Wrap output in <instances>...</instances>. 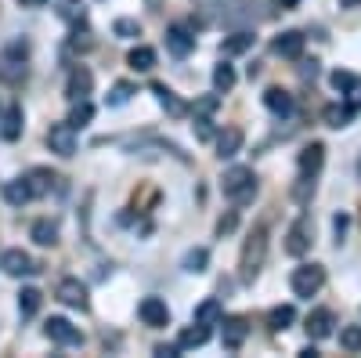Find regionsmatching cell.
Returning a JSON list of instances; mask_svg holds the SVG:
<instances>
[{
  "mask_svg": "<svg viewBox=\"0 0 361 358\" xmlns=\"http://www.w3.org/2000/svg\"><path fill=\"white\" fill-rule=\"evenodd\" d=\"M18 4H22V8H40L44 0H18Z\"/></svg>",
  "mask_w": 361,
  "mask_h": 358,
  "instance_id": "cell-42",
  "label": "cell"
},
{
  "mask_svg": "<svg viewBox=\"0 0 361 358\" xmlns=\"http://www.w3.org/2000/svg\"><path fill=\"white\" fill-rule=\"evenodd\" d=\"M214 87H217L221 95H228L231 87H235V69H231L228 62H221V66L214 69Z\"/></svg>",
  "mask_w": 361,
  "mask_h": 358,
  "instance_id": "cell-32",
  "label": "cell"
},
{
  "mask_svg": "<svg viewBox=\"0 0 361 358\" xmlns=\"http://www.w3.org/2000/svg\"><path fill=\"white\" fill-rule=\"evenodd\" d=\"M112 33L123 37V40H134V37H141V22H134V18H116V22H112Z\"/></svg>",
  "mask_w": 361,
  "mask_h": 358,
  "instance_id": "cell-33",
  "label": "cell"
},
{
  "mask_svg": "<svg viewBox=\"0 0 361 358\" xmlns=\"http://www.w3.org/2000/svg\"><path fill=\"white\" fill-rule=\"evenodd\" d=\"M44 333H47V340H54V344H62V347H76V344H83V333L76 330V326L69 322V318H47V326H44Z\"/></svg>",
  "mask_w": 361,
  "mask_h": 358,
  "instance_id": "cell-4",
  "label": "cell"
},
{
  "mask_svg": "<svg viewBox=\"0 0 361 358\" xmlns=\"http://www.w3.org/2000/svg\"><path fill=\"white\" fill-rule=\"evenodd\" d=\"M40 301H44V293L40 290H33V286H25L22 293H18V311L29 318V315H37L40 311Z\"/></svg>",
  "mask_w": 361,
  "mask_h": 358,
  "instance_id": "cell-27",
  "label": "cell"
},
{
  "mask_svg": "<svg viewBox=\"0 0 361 358\" xmlns=\"http://www.w3.org/2000/svg\"><path fill=\"white\" fill-rule=\"evenodd\" d=\"M282 4H286V8H296V0H282Z\"/></svg>",
  "mask_w": 361,
  "mask_h": 358,
  "instance_id": "cell-43",
  "label": "cell"
},
{
  "mask_svg": "<svg viewBox=\"0 0 361 358\" xmlns=\"http://www.w3.org/2000/svg\"><path fill=\"white\" fill-rule=\"evenodd\" d=\"M300 73H304V76H311V80H314V76H318V66H314V62H304V69H300Z\"/></svg>",
  "mask_w": 361,
  "mask_h": 358,
  "instance_id": "cell-41",
  "label": "cell"
},
{
  "mask_svg": "<svg viewBox=\"0 0 361 358\" xmlns=\"http://www.w3.org/2000/svg\"><path fill=\"white\" fill-rule=\"evenodd\" d=\"M206 261H209V253L199 246V250H188L185 253V272H206Z\"/></svg>",
  "mask_w": 361,
  "mask_h": 358,
  "instance_id": "cell-36",
  "label": "cell"
},
{
  "mask_svg": "<svg viewBox=\"0 0 361 358\" xmlns=\"http://www.w3.org/2000/svg\"><path fill=\"white\" fill-rule=\"evenodd\" d=\"M90 119H94V105H90L87 98H80V102H73V112H69V127H76V131H83Z\"/></svg>",
  "mask_w": 361,
  "mask_h": 358,
  "instance_id": "cell-25",
  "label": "cell"
},
{
  "mask_svg": "<svg viewBox=\"0 0 361 358\" xmlns=\"http://www.w3.org/2000/svg\"><path fill=\"white\" fill-rule=\"evenodd\" d=\"M166 47H170V54H177V58H188V54L195 51V37L188 33L185 25H170V29H166Z\"/></svg>",
  "mask_w": 361,
  "mask_h": 358,
  "instance_id": "cell-10",
  "label": "cell"
},
{
  "mask_svg": "<svg viewBox=\"0 0 361 358\" xmlns=\"http://www.w3.org/2000/svg\"><path fill=\"white\" fill-rule=\"evenodd\" d=\"M221 301H202L199 308H195V322H202V326H217L221 322Z\"/></svg>",
  "mask_w": 361,
  "mask_h": 358,
  "instance_id": "cell-29",
  "label": "cell"
},
{
  "mask_svg": "<svg viewBox=\"0 0 361 358\" xmlns=\"http://www.w3.org/2000/svg\"><path fill=\"white\" fill-rule=\"evenodd\" d=\"M177 351H180V347H166V344H163V347H156V354H159V358H177Z\"/></svg>",
  "mask_w": 361,
  "mask_h": 358,
  "instance_id": "cell-40",
  "label": "cell"
},
{
  "mask_svg": "<svg viewBox=\"0 0 361 358\" xmlns=\"http://www.w3.org/2000/svg\"><path fill=\"white\" fill-rule=\"evenodd\" d=\"M130 95H134V83H127V80H123V83H116L112 91H109V105H112V109H116V105H127Z\"/></svg>",
  "mask_w": 361,
  "mask_h": 358,
  "instance_id": "cell-35",
  "label": "cell"
},
{
  "mask_svg": "<svg viewBox=\"0 0 361 358\" xmlns=\"http://www.w3.org/2000/svg\"><path fill=\"white\" fill-rule=\"evenodd\" d=\"M250 47H253V33H235V37H228V40L221 44L224 54H243V51H250Z\"/></svg>",
  "mask_w": 361,
  "mask_h": 358,
  "instance_id": "cell-31",
  "label": "cell"
},
{
  "mask_svg": "<svg viewBox=\"0 0 361 358\" xmlns=\"http://www.w3.org/2000/svg\"><path fill=\"white\" fill-rule=\"evenodd\" d=\"M137 315H141L145 326H152V330H159V326L170 322V308H166L163 297H145V301L137 304Z\"/></svg>",
  "mask_w": 361,
  "mask_h": 358,
  "instance_id": "cell-7",
  "label": "cell"
},
{
  "mask_svg": "<svg viewBox=\"0 0 361 358\" xmlns=\"http://www.w3.org/2000/svg\"><path fill=\"white\" fill-rule=\"evenodd\" d=\"M47 148L58 156H73L76 153V127H69V119L66 124H54L47 131Z\"/></svg>",
  "mask_w": 361,
  "mask_h": 358,
  "instance_id": "cell-6",
  "label": "cell"
},
{
  "mask_svg": "<svg viewBox=\"0 0 361 358\" xmlns=\"http://www.w3.org/2000/svg\"><path fill=\"white\" fill-rule=\"evenodd\" d=\"M224 347H231V351H238L243 347V340H246V333H250V326H246V318H224Z\"/></svg>",
  "mask_w": 361,
  "mask_h": 358,
  "instance_id": "cell-15",
  "label": "cell"
},
{
  "mask_svg": "<svg viewBox=\"0 0 361 358\" xmlns=\"http://www.w3.org/2000/svg\"><path fill=\"white\" fill-rule=\"evenodd\" d=\"M311 250V221L307 217H296L293 228L286 232V253L289 257H304Z\"/></svg>",
  "mask_w": 361,
  "mask_h": 358,
  "instance_id": "cell-5",
  "label": "cell"
},
{
  "mask_svg": "<svg viewBox=\"0 0 361 358\" xmlns=\"http://www.w3.org/2000/svg\"><path fill=\"white\" fill-rule=\"evenodd\" d=\"M357 174H361V160H357Z\"/></svg>",
  "mask_w": 361,
  "mask_h": 358,
  "instance_id": "cell-44",
  "label": "cell"
},
{
  "mask_svg": "<svg viewBox=\"0 0 361 358\" xmlns=\"http://www.w3.org/2000/svg\"><path fill=\"white\" fill-rule=\"evenodd\" d=\"M350 116H354V105H350V102H343V105H325V112H322L325 127H336V131L350 124Z\"/></svg>",
  "mask_w": 361,
  "mask_h": 358,
  "instance_id": "cell-18",
  "label": "cell"
},
{
  "mask_svg": "<svg viewBox=\"0 0 361 358\" xmlns=\"http://www.w3.org/2000/svg\"><path fill=\"white\" fill-rule=\"evenodd\" d=\"M58 301H62L66 308H76V311H87V286L80 279H62L58 282Z\"/></svg>",
  "mask_w": 361,
  "mask_h": 358,
  "instance_id": "cell-8",
  "label": "cell"
},
{
  "mask_svg": "<svg viewBox=\"0 0 361 358\" xmlns=\"http://www.w3.org/2000/svg\"><path fill=\"white\" fill-rule=\"evenodd\" d=\"M307 337L311 340H325V337H333V311L329 308H318L307 315Z\"/></svg>",
  "mask_w": 361,
  "mask_h": 358,
  "instance_id": "cell-12",
  "label": "cell"
},
{
  "mask_svg": "<svg viewBox=\"0 0 361 358\" xmlns=\"http://www.w3.org/2000/svg\"><path fill=\"white\" fill-rule=\"evenodd\" d=\"M152 95L159 98V105H163V109H166L170 116H185V112H188V105L180 102V98H177V95L170 91L166 83H152Z\"/></svg>",
  "mask_w": 361,
  "mask_h": 358,
  "instance_id": "cell-16",
  "label": "cell"
},
{
  "mask_svg": "<svg viewBox=\"0 0 361 358\" xmlns=\"http://www.w3.org/2000/svg\"><path fill=\"white\" fill-rule=\"evenodd\" d=\"M271 47H275V54H282V58H300L304 54V37L300 33H282Z\"/></svg>",
  "mask_w": 361,
  "mask_h": 358,
  "instance_id": "cell-19",
  "label": "cell"
},
{
  "mask_svg": "<svg viewBox=\"0 0 361 358\" xmlns=\"http://www.w3.org/2000/svg\"><path fill=\"white\" fill-rule=\"evenodd\" d=\"M206 340H209V326L195 322V326H188V330H180V337H177V347H202Z\"/></svg>",
  "mask_w": 361,
  "mask_h": 358,
  "instance_id": "cell-22",
  "label": "cell"
},
{
  "mask_svg": "<svg viewBox=\"0 0 361 358\" xmlns=\"http://www.w3.org/2000/svg\"><path fill=\"white\" fill-rule=\"evenodd\" d=\"M231 228H235V214H228V217H221V225H217V232H221V235H228Z\"/></svg>",
  "mask_w": 361,
  "mask_h": 358,
  "instance_id": "cell-39",
  "label": "cell"
},
{
  "mask_svg": "<svg viewBox=\"0 0 361 358\" xmlns=\"http://www.w3.org/2000/svg\"><path fill=\"white\" fill-rule=\"evenodd\" d=\"M90 87H94V76H90V69H87V66H76V69L69 73L66 95H69V102H80V98L90 95Z\"/></svg>",
  "mask_w": 361,
  "mask_h": 358,
  "instance_id": "cell-11",
  "label": "cell"
},
{
  "mask_svg": "<svg viewBox=\"0 0 361 358\" xmlns=\"http://www.w3.org/2000/svg\"><path fill=\"white\" fill-rule=\"evenodd\" d=\"M29 235H33V243H40V246H54L58 243V225L54 221H37L33 228H29Z\"/></svg>",
  "mask_w": 361,
  "mask_h": 358,
  "instance_id": "cell-26",
  "label": "cell"
},
{
  "mask_svg": "<svg viewBox=\"0 0 361 358\" xmlns=\"http://www.w3.org/2000/svg\"><path fill=\"white\" fill-rule=\"evenodd\" d=\"M322 160H325V148L314 141V145H307L304 153H300V174L304 177H314L318 174V167H322Z\"/></svg>",
  "mask_w": 361,
  "mask_h": 358,
  "instance_id": "cell-17",
  "label": "cell"
},
{
  "mask_svg": "<svg viewBox=\"0 0 361 358\" xmlns=\"http://www.w3.org/2000/svg\"><path fill=\"white\" fill-rule=\"evenodd\" d=\"M293 293L296 297H314L322 286H325V268L322 264H304V268H296L293 279H289Z\"/></svg>",
  "mask_w": 361,
  "mask_h": 358,
  "instance_id": "cell-3",
  "label": "cell"
},
{
  "mask_svg": "<svg viewBox=\"0 0 361 358\" xmlns=\"http://www.w3.org/2000/svg\"><path fill=\"white\" fill-rule=\"evenodd\" d=\"M18 134H22V109L11 105L8 116H4V127H0V138H4V141H15Z\"/></svg>",
  "mask_w": 361,
  "mask_h": 358,
  "instance_id": "cell-28",
  "label": "cell"
},
{
  "mask_svg": "<svg viewBox=\"0 0 361 358\" xmlns=\"http://www.w3.org/2000/svg\"><path fill=\"white\" fill-rule=\"evenodd\" d=\"M127 66L137 69V73H152V69H156V51H152V47H145V44L134 47V51L127 54Z\"/></svg>",
  "mask_w": 361,
  "mask_h": 358,
  "instance_id": "cell-21",
  "label": "cell"
},
{
  "mask_svg": "<svg viewBox=\"0 0 361 358\" xmlns=\"http://www.w3.org/2000/svg\"><path fill=\"white\" fill-rule=\"evenodd\" d=\"M238 148H243V131H238V127H224L217 134V156L221 160H231Z\"/></svg>",
  "mask_w": 361,
  "mask_h": 358,
  "instance_id": "cell-14",
  "label": "cell"
},
{
  "mask_svg": "<svg viewBox=\"0 0 361 358\" xmlns=\"http://www.w3.org/2000/svg\"><path fill=\"white\" fill-rule=\"evenodd\" d=\"M296 322V311H293V304H279V308H271L267 311V326H271V330H289V326Z\"/></svg>",
  "mask_w": 361,
  "mask_h": 358,
  "instance_id": "cell-23",
  "label": "cell"
},
{
  "mask_svg": "<svg viewBox=\"0 0 361 358\" xmlns=\"http://www.w3.org/2000/svg\"><path fill=\"white\" fill-rule=\"evenodd\" d=\"M340 347H343V351H350V354H354V351H361V326H347V330L340 333Z\"/></svg>",
  "mask_w": 361,
  "mask_h": 358,
  "instance_id": "cell-34",
  "label": "cell"
},
{
  "mask_svg": "<svg viewBox=\"0 0 361 358\" xmlns=\"http://www.w3.org/2000/svg\"><path fill=\"white\" fill-rule=\"evenodd\" d=\"M214 109H217V98H214V95H209V98H202V102H195V116H209Z\"/></svg>",
  "mask_w": 361,
  "mask_h": 358,
  "instance_id": "cell-37",
  "label": "cell"
},
{
  "mask_svg": "<svg viewBox=\"0 0 361 358\" xmlns=\"http://www.w3.org/2000/svg\"><path fill=\"white\" fill-rule=\"evenodd\" d=\"M4 199H8L11 206H25L29 199H33V189H29L25 177H15V181L4 185Z\"/></svg>",
  "mask_w": 361,
  "mask_h": 358,
  "instance_id": "cell-20",
  "label": "cell"
},
{
  "mask_svg": "<svg viewBox=\"0 0 361 358\" xmlns=\"http://www.w3.org/2000/svg\"><path fill=\"white\" fill-rule=\"evenodd\" d=\"M264 105L275 112V116H282V119L293 116V95L282 91V87H267V91H264Z\"/></svg>",
  "mask_w": 361,
  "mask_h": 358,
  "instance_id": "cell-13",
  "label": "cell"
},
{
  "mask_svg": "<svg viewBox=\"0 0 361 358\" xmlns=\"http://www.w3.org/2000/svg\"><path fill=\"white\" fill-rule=\"evenodd\" d=\"M224 196L231 199V203H250L253 196H257V177H253V170L250 167H231L228 174H224Z\"/></svg>",
  "mask_w": 361,
  "mask_h": 358,
  "instance_id": "cell-2",
  "label": "cell"
},
{
  "mask_svg": "<svg viewBox=\"0 0 361 358\" xmlns=\"http://www.w3.org/2000/svg\"><path fill=\"white\" fill-rule=\"evenodd\" d=\"M264 257H267V228H253V235L243 243V257H238V268H243V282H253L264 268Z\"/></svg>",
  "mask_w": 361,
  "mask_h": 358,
  "instance_id": "cell-1",
  "label": "cell"
},
{
  "mask_svg": "<svg viewBox=\"0 0 361 358\" xmlns=\"http://www.w3.org/2000/svg\"><path fill=\"white\" fill-rule=\"evenodd\" d=\"M25 181H29V189H33V196H47L51 185H54V174L44 170V167H37V170H29V174H25Z\"/></svg>",
  "mask_w": 361,
  "mask_h": 358,
  "instance_id": "cell-24",
  "label": "cell"
},
{
  "mask_svg": "<svg viewBox=\"0 0 361 358\" xmlns=\"http://www.w3.org/2000/svg\"><path fill=\"white\" fill-rule=\"evenodd\" d=\"M347 214H336V221H333V228H336V243H343V235H347Z\"/></svg>",
  "mask_w": 361,
  "mask_h": 358,
  "instance_id": "cell-38",
  "label": "cell"
},
{
  "mask_svg": "<svg viewBox=\"0 0 361 358\" xmlns=\"http://www.w3.org/2000/svg\"><path fill=\"white\" fill-rule=\"evenodd\" d=\"M0 268H4L8 275H33V272H37L33 257H29L25 250H4V257H0Z\"/></svg>",
  "mask_w": 361,
  "mask_h": 358,
  "instance_id": "cell-9",
  "label": "cell"
},
{
  "mask_svg": "<svg viewBox=\"0 0 361 358\" xmlns=\"http://www.w3.org/2000/svg\"><path fill=\"white\" fill-rule=\"evenodd\" d=\"M333 87H336L340 95L354 98V95H357V76H354V73H347V69H336V73H333Z\"/></svg>",
  "mask_w": 361,
  "mask_h": 358,
  "instance_id": "cell-30",
  "label": "cell"
}]
</instances>
